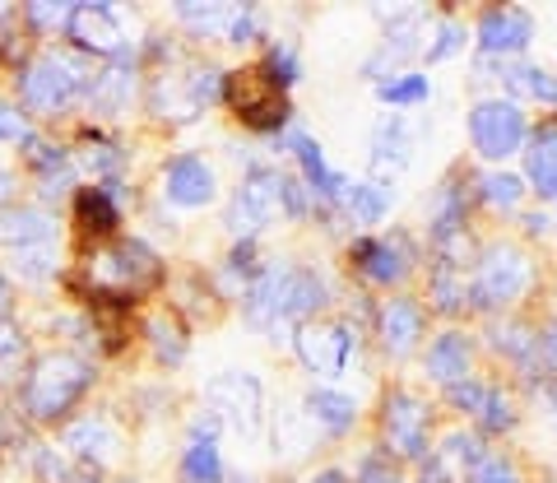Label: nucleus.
<instances>
[{
	"label": "nucleus",
	"instance_id": "obj_1",
	"mask_svg": "<svg viewBox=\"0 0 557 483\" xmlns=\"http://www.w3.org/2000/svg\"><path fill=\"white\" fill-rule=\"evenodd\" d=\"M94 79H98V71H94L89 51H47V57H38L24 71L20 94L33 112L51 116V112H65L79 94H89Z\"/></svg>",
	"mask_w": 557,
	"mask_h": 483
},
{
	"label": "nucleus",
	"instance_id": "obj_2",
	"mask_svg": "<svg viewBox=\"0 0 557 483\" xmlns=\"http://www.w3.org/2000/svg\"><path fill=\"white\" fill-rule=\"evenodd\" d=\"M325 302L321 280L307 270H265L247 293V312L256 325H278L293 317H307Z\"/></svg>",
	"mask_w": 557,
	"mask_h": 483
},
{
	"label": "nucleus",
	"instance_id": "obj_3",
	"mask_svg": "<svg viewBox=\"0 0 557 483\" xmlns=\"http://www.w3.org/2000/svg\"><path fill=\"white\" fill-rule=\"evenodd\" d=\"M89 382H94V368L84 358L51 354V358H42L38 368H33L28 386H24V405H28L33 419H61V413L84 395Z\"/></svg>",
	"mask_w": 557,
	"mask_h": 483
},
{
	"label": "nucleus",
	"instance_id": "obj_4",
	"mask_svg": "<svg viewBox=\"0 0 557 483\" xmlns=\"http://www.w3.org/2000/svg\"><path fill=\"white\" fill-rule=\"evenodd\" d=\"M534 284V261L520 247H487L479 256V270H474V302L483 307H507L520 302Z\"/></svg>",
	"mask_w": 557,
	"mask_h": 483
},
{
	"label": "nucleus",
	"instance_id": "obj_5",
	"mask_svg": "<svg viewBox=\"0 0 557 483\" xmlns=\"http://www.w3.org/2000/svg\"><path fill=\"white\" fill-rule=\"evenodd\" d=\"M223 98H228V108L256 131H270L288 116L284 84L270 75V65H247V71H237L228 84H223Z\"/></svg>",
	"mask_w": 557,
	"mask_h": 483
},
{
	"label": "nucleus",
	"instance_id": "obj_6",
	"mask_svg": "<svg viewBox=\"0 0 557 483\" xmlns=\"http://www.w3.org/2000/svg\"><path fill=\"white\" fill-rule=\"evenodd\" d=\"M284 172H270V168H251L247 182H242V191L228 210V228L237 237H256L265 228L270 219L284 214Z\"/></svg>",
	"mask_w": 557,
	"mask_h": 483
},
{
	"label": "nucleus",
	"instance_id": "obj_7",
	"mask_svg": "<svg viewBox=\"0 0 557 483\" xmlns=\"http://www.w3.org/2000/svg\"><path fill=\"white\" fill-rule=\"evenodd\" d=\"M469 135L483 159H507L525 145V116H520L516 102H502V98H487L469 112Z\"/></svg>",
	"mask_w": 557,
	"mask_h": 483
},
{
	"label": "nucleus",
	"instance_id": "obj_8",
	"mask_svg": "<svg viewBox=\"0 0 557 483\" xmlns=\"http://www.w3.org/2000/svg\"><path fill=\"white\" fill-rule=\"evenodd\" d=\"M381 433H386V451L399 460H418L428 446V405L413 400L409 391H391L381 409Z\"/></svg>",
	"mask_w": 557,
	"mask_h": 483
},
{
	"label": "nucleus",
	"instance_id": "obj_9",
	"mask_svg": "<svg viewBox=\"0 0 557 483\" xmlns=\"http://www.w3.org/2000/svg\"><path fill=\"white\" fill-rule=\"evenodd\" d=\"M209 405H214L223 419H228L237 433H256L260 428V413H265V405H260V382L247 372H223L209 382Z\"/></svg>",
	"mask_w": 557,
	"mask_h": 483
},
{
	"label": "nucleus",
	"instance_id": "obj_10",
	"mask_svg": "<svg viewBox=\"0 0 557 483\" xmlns=\"http://www.w3.org/2000/svg\"><path fill=\"white\" fill-rule=\"evenodd\" d=\"M98 280L108 288H149L159 280V256L145 242H121V247L98 256Z\"/></svg>",
	"mask_w": 557,
	"mask_h": 483
},
{
	"label": "nucleus",
	"instance_id": "obj_11",
	"mask_svg": "<svg viewBox=\"0 0 557 483\" xmlns=\"http://www.w3.org/2000/svg\"><path fill=\"white\" fill-rule=\"evenodd\" d=\"M293 344H298V354L311 372L321 376H339L344 362H348V331L344 325H330V321H307L298 335H293Z\"/></svg>",
	"mask_w": 557,
	"mask_h": 483
},
{
	"label": "nucleus",
	"instance_id": "obj_12",
	"mask_svg": "<svg viewBox=\"0 0 557 483\" xmlns=\"http://www.w3.org/2000/svg\"><path fill=\"white\" fill-rule=\"evenodd\" d=\"M479 460H483V442L474 433H450L437 446V456L428 460V483H465V479H474Z\"/></svg>",
	"mask_w": 557,
	"mask_h": 483
},
{
	"label": "nucleus",
	"instance_id": "obj_13",
	"mask_svg": "<svg viewBox=\"0 0 557 483\" xmlns=\"http://www.w3.org/2000/svg\"><path fill=\"white\" fill-rule=\"evenodd\" d=\"M163 191H168L172 205H182V210L209 205V200H214V168H209L205 159H177V163H168Z\"/></svg>",
	"mask_w": 557,
	"mask_h": 483
},
{
	"label": "nucleus",
	"instance_id": "obj_14",
	"mask_svg": "<svg viewBox=\"0 0 557 483\" xmlns=\"http://www.w3.org/2000/svg\"><path fill=\"white\" fill-rule=\"evenodd\" d=\"M354 256H358V265H362V274L368 280H376V284H399L409 274V242L405 237H381V242H358L354 247Z\"/></svg>",
	"mask_w": 557,
	"mask_h": 483
},
{
	"label": "nucleus",
	"instance_id": "obj_15",
	"mask_svg": "<svg viewBox=\"0 0 557 483\" xmlns=\"http://www.w3.org/2000/svg\"><path fill=\"white\" fill-rule=\"evenodd\" d=\"M70 33L79 51H121V28L112 5H75L70 10Z\"/></svg>",
	"mask_w": 557,
	"mask_h": 483
},
{
	"label": "nucleus",
	"instance_id": "obj_16",
	"mask_svg": "<svg viewBox=\"0 0 557 483\" xmlns=\"http://www.w3.org/2000/svg\"><path fill=\"white\" fill-rule=\"evenodd\" d=\"M450 400H456V409L474 413V419H479L483 428H511V419H516V409H511L507 395L493 391V386L469 382V376H465L460 386H450Z\"/></svg>",
	"mask_w": 557,
	"mask_h": 483
},
{
	"label": "nucleus",
	"instance_id": "obj_17",
	"mask_svg": "<svg viewBox=\"0 0 557 483\" xmlns=\"http://www.w3.org/2000/svg\"><path fill=\"white\" fill-rule=\"evenodd\" d=\"M479 38H483V51H520V47H530L534 38V24H530V14L525 10H487L483 14V28H479Z\"/></svg>",
	"mask_w": 557,
	"mask_h": 483
},
{
	"label": "nucleus",
	"instance_id": "obj_18",
	"mask_svg": "<svg viewBox=\"0 0 557 483\" xmlns=\"http://www.w3.org/2000/svg\"><path fill=\"white\" fill-rule=\"evenodd\" d=\"M376 331H381L386 354H409L418 344V335H423V312H418L413 302H405V298H391L386 307H381V317H376Z\"/></svg>",
	"mask_w": 557,
	"mask_h": 483
},
{
	"label": "nucleus",
	"instance_id": "obj_19",
	"mask_svg": "<svg viewBox=\"0 0 557 483\" xmlns=\"http://www.w3.org/2000/svg\"><path fill=\"white\" fill-rule=\"evenodd\" d=\"M405 163H409V126L391 116V121H381L372 135V172L376 177H386V172L395 177Z\"/></svg>",
	"mask_w": 557,
	"mask_h": 483
},
{
	"label": "nucleus",
	"instance_id": "obj_20",
	"mask_svg": "<svg viewBox=\"0 0 557 483\" xmlns=\"http://www.w3.org/2000/svg\"><path fill=\"white\" fill-rule=\"evenodd\" d=\"M428 376L442 386H460L469 376V344L465 335H442L437 344L428 349Z\"/></svg>",
	"mask_w": 557,
	"mask_h": 483
},
{
	"label": "nucleus",
	"instance_id": "obj_21",
	"mask_svg": "<svg viewBox=\"0 0 557 483\" xmlns=\"http://www.w3.org/2000/svg\"><path fill=\"white\" fill-rule=\"evenodd\" d=\"M51 237V219L42 210H0V247H38Z\"/></svg>",
	"mask_w": 557,
	"mask_h": 483
},
{
	"label": "nucleus",
	"instance_id": "obj_22",
	"mask_svg": "<svg viewBox=\"0 0 557 483\" xmlns=\"http://www.w3.org/2000/svg\"><path fill=\"white\" fill-rule=\"evenodd\" d=\"M65 442H70V451L84 456L89 465L116 456V433H112V423H102V419H79V423H70Z\"/></svg>",
	"mask_w": 557,
	"mask_h": 483
},
{
	"label": "nucleus",
	"instance_id": "obj_23",
	"mask_svg": "<svg viewBox=\"0 0 557 483\" xmlns=\"http://www.w3.org/2000/svg\"><path fill=\"white\" fill-rule=\"evenodd\" d=\"M288 149H293V153H298V159H302L307 182L317 186V191H321L325 200H339V196H344V177H339V172H330V168H325V159H321V149H317V140H311V135L293 131Z\"/></svg>",
	"mask_w": 557,
	"mask_h": 483
},
{
	"label": "nucleus",
	"instance_id": "obj_24",
	"mask_svg": "<svg viewBox=\"0 0 557 483\" xmlns=\"http://www.w3.org/2000/svg\"><path fill=\"white\" fill-rule=\"evenodd\" d=\"M186 483H219V451H214V423H196L190 433V451L182 460Z\"/></svg>",
	"mask_w": 557,
	"mask_h": 483
},
{
	"label": "nucleus",
	"instance_id": "obj_25",
	"mask_svg": "<svg viewBox=\"0 0 557 483\" xmlns=\"http://www.w3.org/2000/svg\"><path fill=\"white\" fill-rule=\"evenodd\" d=\"M131 94H135V71L126 61H116L112 71H98L94 89H89V102L98 112H121L131 102Z\"/></svg>",
	"mask_w": 557,
	"mask_h": 483
},
{
	"label": "nucleus",
	"instance_id": "obj_26",
	"mask_svg": "<svg viewBox=\"0 0 557 483\" xmlns=\"http://www.w3.org/2000/svg\"><path fill=\"white\" fill-rule=\"evenodd\" d=\"M307 419L330 428V433H344V428L358 419V405L348 400V395H339V391H311L307 395Z\"/></svg>",
	"mask_w": 557,
	"mask_h": 483
},
{
	"label": "nucleus",
	"instance_id": "obj_27",
	"mask_svg": "<svg viewBox=\"0 0 557 483\" xmlns=\"http://www.w3.org/2000/svg\"><path fill=\"white\" fill-rule=\"evenodd\" d=\"M530 182L539 196H557V131H539L534 145H530Z\"/></svg>",
	"mask_w": 557,
	"mask_h": 483
},
{
	"label": "nucleus",
	"instance_id": "obj_28",
	"mask_svg": "<svg viewBox=\"0 0 557 483\" xmlns=\"http://www.w3.org/2000/svg\"><path fill=\"white\" fill-rule=\"evenodd\" d=\"M507 89L520 94V98H539V102H548V108H557V75L539 71V65H511Z\"/></svg>",
	"mask_w": 557,
	"mask_h": 483
},
{
	"label": "nucleus",
	"instance_id": "obj_29",
	"mask_svg": "<svg viewBox=\"0 0 557 483\" xmlns=\"http://www.w3.org/2000/svg\"><path fill=\"white\" fill-rule=\"evenodd\" d=\"M348 205V214H354L358 223H376L381 214H386V186H376V182H358V186H344V196Z\"/></svg>",
	"mask_w": 557,
	"mask_h": 483
},
{
	"label": "nucleus",
	"instance_id": "obj_30",
	"mask_svg": "<svg viewBox=\"0 0 557 483\" xmlns=\"http://www.w3.org/2000/svg\"><path fill=\"white\" fill-rule=\"evenodd\" d=\"M149 335H153V354H159L168 368L186 358V331H182L177 317H153L149 321Z\"/></svg>",
	"mask_w": 557,
	"mask_h": 483
},
{
	"label": "nucleus",
	"instance_id": "obj_31",
	"mask_svg": "<svg viewBox=\"0 0 557 483\" xmlns=\"http://www.w3.org/2000/svg\"><path fill=\"white\" fill-rule=\"evenodd\" d=\"M75 214H79V223H84L89 233H112V228H116V205L102 196V191H79Z\"/></svg>",
	"mask_w": 557,
	"mask_h": 483
},
{
	"label": "nucleus",
	"instance_id": "obj_32",
	"mask_svg": "<svg viewBox=\"0 0 557 483\" xmlns=\"http://www.w3.org/2000/svg\"><path fill=\"white\" fill-rule=\"evenodd\" d=\"M520 196H525V182L511 177V172H487L483 177V200L497 205V210H516Z\"/></svg>",
	"mask_w": 557,
	"mask_h": 483
},
{
	"label": "nucleus",
	"instance_id": "obj_33",
	"mask_svg": "<svg viewBox=\"0 0 557 483\" xmlns=\"http://www.w3.org/2000/svg\"><path fill=\"white\" fill-rule=\"evenodd\" d=\"M423 98H428V79L423 75H405V79L381 84V102H391V108H409V102H423Z\"/></svg>",
	"mask_w": 557,
	"mask_h": 483
},
{
	"label": "nucleus",
	"instance_id": "obj_34",
	"mask_svg": "<svg viewBox=\"0 0 557 483\" xmlns=\"http://www.w3.org/2000/svg\"><path fill=\"white\" fill-rule=\"evenodd\" d=\"M228 5H182L177 10V20L186 24V28H196L200 33V38H205V33H214L219 24H228Z\"/></svg>",
	"mask_w": 557,
	"mask_h": 483
},
{
	"label": "nucleus",
	"instance_id": "obj_35",
	"mask_svg": "<svg viewBox=\"0 0 557 483\" xmlns=\"http://www.w3.org/2000/svg\"><path fill=\"white\" fill-rule=\"evenodd\" d=\"M14 270H20L24 280H47V274L57 270V256H51L42 242H38V247H20V251H14Z\"/></svg>",
	"mask_w": 557,
	"mask_h": 483
},
{
	"label": "nucleus",
	"instance_id": "obj_36",
	"mask_svg": "<svg viewBox=\"0 0 557 483\" xmlns=\"http://www.w3.org/2000/svg\"><path fill=\"white\" fill-rule=\"evenodd\" d=\"M432 293H437L432 302H437L442 312H456V307H460V293H465L456 265H437V274H432Z\"/></svg>",
	"mask_w": 557,
	"mask_h": 483
},
{
	"label": "nucleus",
	"instance_id": "obj_37",
	"mask_svg": "<svg viewBox=\"0 0 557 483\" xmlns=\"http://www.w3.org/2000/svg\"><path fill=\"white\" fill-rule=\"evenodd\" d=\"M33 474H38V483H65L70 479V460L57 451V446H42V451L33 456Z\"/></svg>",
	"mask_w": 557,
	"mask_h": 483
},
{
	"label": "nucleus",
	"instance_id": "obj_38",
	"mask_svg": "<svg viewBox=\"0 0 557 483\" xmlns=\"http://www.w3.org/2000/svg\"><path fill=\"white\" fill-rule=\"evenodd\" d=\"M460 42H465V28H460V24H442V33H437V38H432V47H428V61H446Z\"/></svg>",
	"mask_w": 557,
	"mask_h": 483
},
{
	"label": "nucleus",
	"instance_id": "obj_39",
	"mask_svg": "<svg viewBox=\"0 0 557 483\" xmlns=\"http://www.w3.org/2000/svg\"><path fill=\"white\" fill-rule=\"evenodd\" d=\"M474 483H520L516 470L507 460H497V456H483L479 460V470H474Z\"/></svg>",
	"mask_w": 557,
	"mask_h": 483
},
{
	"label": "nucleus",
	"instance_id": "obj_40",
	"mask_svg": "<svg viewBox=\"0 0 557 483\" xmlns=\"http://www.w3.org/2000/svg\"><path fill=\"white\" fill-rule=\"evenodd\" d=\"M0 140H33L20 108H0Z\"/></svg>",
	"mask_w": 557,
	"mask_h": 483
},
{
	"label": "nucleus",
	"instance_id": "obj_41",
	"mask_svg": "<svg viewBox=\"0 0 557 483\" xmlns=\"http://www.w3.org/2000/svg\"><path fill=\"white\" fill-rule=\"evenodd\" d=\"M228 38H233V42L256 38V10L242 5V10H233V14H228Z\"/></svg>",
	"mask_w": 557,
	"mask_h": 483
},
{
	"label": "nucleus",
	"instance_id": "obj_42",
	"mask_svg": "<svg viewBox=\"0 0 557 483\" xmlns=\"http://www.w3.org/2000/svg\"><path fill=\"white\" fill-rule=\"evenodd\" d=\"M61 20H70L65 5H28V24L38 28V33H42V28H57Z\"/></svg>",
	"mask_w": 557,
	"mask_h": 483
},
{
	"label": "nucleus",
	"instance_id": "obj_43",
	"mask_svg": "<svg viewBox=\"0 0 557 483\" xmlns=\"http://www.w3.org/2000/svg\"><path fill=\"white\" fill-rule=\"evenodd\" d=\"M270 75H274V79H293V75H298V61H293V51H288V47H274Z\"/></svg>",
	"mask_w": 557,
	"mask_h": 483
},
{
	"label": "nucleus",
	"instance_id": "obj_44",
	"mask_svg": "<svg viewBox=\"0 0 557 483\" xmlns=\"http://www.w3.org/2000/svg\"><path fill=\"white\" fill-rule=\"evenodd\" d=\"M14 354H24V339L10 321H0V358H14Z\"/></svg>",
	"mask_w": 557,
	"mask_h": 483
},
{
	"label": "nucleus",
	"instance_id": "obj_45",
	"mask_svg": "<svg viewBox=\"0 0 557 483\" xmlns=\"http://www.w3.org/2000/svg\"><path fill=\"white\" fill-rule=\"evenodd\" d=\"M116 163H121V153H116V149H108V145H94V149H89V168H98V172H116Z\"/></svg>",
	"mask_w": 557,
	"mask_h": 483
},
{
	"label": "nucleus",
	"instance_id": "obj_46",
	"mask_svg": "<svg viewBox=\"0 0 557 483\" xmlns=\"http://www.w3.org/2000/svg\"><path fill=\"white\" fill-rule=\"evenodd\" d=\"M362 483H399V479H395V470H386L381 460H368V465H362Z\"/></svg>",
	"mask_w": 557,
	"mask_h": 483
},
{
	"label": "nucleus",
	"instance_id": "obj_47",
	"mask_svg": "<svg viewBox=\"0 0 557 483\" xmlns=\"http://www.w3.org/2000/svg\"><path fill=\"white\" fill-rule=\"evenodd\" d=\"M65 483H108L98 474V465H84V470H70V479Z\"/></svg>",
	"mask_w": 557,
	"mask_h": 483
},
{
	"label": "nucleus",
	"instance_id": "obj_48",
	"mask_svg": "<svg viewBox=\"0 0 557 483\" xmlns=\"http://www.w3.org/2000/svg\"><path fill=\"white\" fill-rule=\"evenodd\" d=\"M14 196V177H10V172L5 168H0V205H5Z\"/></svg>",
	"mask_w": 557,
	"mask_h": 483
},
{
	"label": "nucleus",
	"instance_id": "obj_49",
	"mask_svg": "<svg viewBox=\"0 0 557 483\" xmlns=\"http://www.w3.org/2000/svg\"><path fill=\"white\" fill-rule=\"evenodd\" d=\"M525 228H530V233H544V228H548V214H530Z\"/></svg>",
	"mask_w": 557,
	"mask_h": 483
},
{
	"label": "nucleus",
	"instance_id": "obj_50",
	"mask_svg": "<svg viewBox=\"0 0 557 483\" xmlns=\"http://www.w3.org/2000/svg\"><path fill=\"white\" fill-rule=\"evenodd\" d=\"M317 483H348L339 470H325V474H317Z\"/></svg>",
	"mask_w": 557,
	"mask_h": 483
},
{
	"label": "nucleus",
	"instance_id": "obj_51",
	"mask_svg": "<svg viewBox=\"0 0 557 483\" xmlns=\"http://www.w3.org/2000/svg\"><path fill=\"white\" fill-rule=\"evenodd\" d=\"M5 307H10V284L0 280V312H5Z\"/></svg>",
	"mask_w": 557,
	"mask_h": 483
},
{
	"label": "nucleus",
	"instance_id": "obj_52",
	"mask_svg": "<svg viewBox=\"0 0 557 483\" xmlns=\"http://www.w3.org/2000/svg\"><path fill=\"white\" fill-rule=\"evenodd\" d=\"M0 442H5V428H0Z\"/></svg>",
	"mask_w": 557,
	"mask_h": 483
},
{
	"label": "nucleus",
	"instance_id": "obj_53",
	"mask_svg": "<svg viewBox=\"0 0 557 483\" xmlns=\"http://www.w3.org/2000/svg\"><path fill=\"white\" fill-rule=\"evenodd\" d=\"M233 483H242V479H233Z\"/></svg>",
	"mask_w": 557,
	"mask_h": 483
},
{
	"label": "nucleus",
	"instance_id": "obj_54",
	"mask_svg": "<svg viewBox=\"0 0 557 483\" xmlns=\"http://www.w3.org/2000/svg\"><path fill=\"white\" fill-rule=\"evenodd\" d=\"M0 14H5V10H0Z\"/></svg>",
	"mask_w": 557,
	"mask_h": 483
}]
</instances>
